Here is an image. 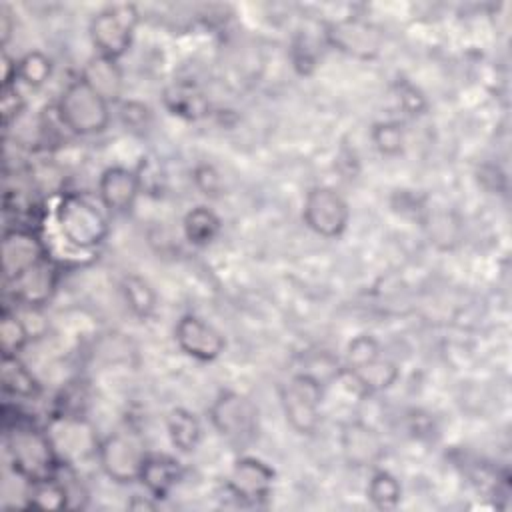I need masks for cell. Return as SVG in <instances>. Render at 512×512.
Listing matches in <instances>:
<instances>
[{"instance_id": "cell-1", "label": "cell", "mask_w": 512, "mask_h": 512, "mask_svg": "<svg viewBox=\"0 0 512 512\" xmlns=\"http://www.w3.org/2000/svg\"><path fill=\"white\" fill-rule=\"evenodd\" d=\"M6 452L12 470L26 482L52 478L62 466L46 428L32 422L16 420L6 426Z\"/></svg>"}, {"instance_id": "cell-2", "label": "cell", "mask_w": 512, "mask_h": 512, "mask_svg": "<svg viewBox=\"0 0 512 512\" xmlns=\"http://www.w3.org/2000/svg\"><path fill=\"white\" fill-rule=\"evenodd\" d=\"M54 220L60 236L78 250L98 248L110 232L106 208L82 192L62 194L54 208Z\"/></svg>"}, {"instance_id": "cell-3", "label": "cell", "mask_w": 512, "mask_h": 512, "mask_svg": "<svg viewBox=\"0 0 512 512\" xmlns=\"http://www.w3.org/2000/svg\"><path fill=\"white\" fill-rule=\"evenodd\" d=\"M56 116L72 134H100L110 124V102L82 78L72 80L56 102Z\"/></svg>"}, {"instance_id": "cell-4", "label": "cell", "mask_w": 512, "mask_h": 512, "mask_svg": "<svg viewBox=\"0 0 512 512\" xmlns=\"http://www.w3.org/2000/svg\"><path fill=\"white\" fill-rule=\"evenodd\" d=\"M138 20V8L128 2L108 4L98 10L88 26V34L92 46L96 48V54L112 60L122 58L132 46Z\"/></svg>"}, {"instance_id": "cell-5", "label": "cell", "mask_w": 512, "mask_h": 512, "mask_svg": "<svg viewBox=\"0 0 512 512\" xmlns=\"http://www.w3.org/2000/svg\"><path fill=\"white\" fill-rule=\"evenodd\" d=\"M324 382L310 372H296L280 388V404L290 428L298 434H312L320 424Z\"/></svg>"}, {"instance_id": "cell-6", "label": "cell", "mask_w": 512, "mask_h": 512, "mask_svg": "<svg viewBox=\"0 0 512 512\" xmlns=\"http://www.w3.org/2000/svg\"><path fill=\"white\" fill-rule=\"evenodd\" d=\"M146 444L142 436L134 430H116L100 440L98 444V464L100 470L116 484L136 482L140 470L148 458Z\"/></svg>"}, {"instance_id": "cell-7", "label": "cell", "mask_w": 512, "mask_h": 512, "mask_svg": "<svg viewBox=\"0 0 512 512\" xmlns=\"http://www.w3.org/2000/svg\"><path fill=\"white\" fill-rule=\"evenodd\" d=\"M324 42L356 60H374L384 48L380 26L362 16H342L324 24Z\"/></svg>"}, {"instance_id": "cell-8", "label": "cell", "mask_w": 512, "mask_h": 512, "mask_svg": "<svg viewBox=\"0 0 512 512\" xmlns=\"http://www.w3.org/2000/svg\"><path fill=\"white\" fill-rule=\"evenodd\" d=\"M214 430L232 444H246L258 432V408L250 398L234 390H222L208 408Z\"/></svg>"}, {"instance_id": "cell-9", "label": "cell", "mask_w": 512, "mask_h": 512, "mask_svg": "<svg viewBox=\"0 0 512 512\" xmlns=\"http://www.w3.org/2000/svg\"><path fill=\"white\" fill-rule=\"evenodd\" d=\"M46 432L62 466H74L98 452L100 440L78 412L56 414L46 426Z\"/></svg>"}, {"instance_id": "cell-10", "label": "cell", "mask_w": 512, "mask_h": 512, "mask_svg": "<svg viewBox=\"0 0 512 512\" xmlns=\"http://www.w3.org/2000/svg\"><path fill=\"white\" fill-rule=\"evenodd\" d=\"M304 224L322 238H338L350 222V206L340 192L330 186H314L302 204Z\"/></svg>"}, {"instance_id": "cell-11", "label": "cell", "mask_w": 512, "mask_h": 512, "mask_svg": "<svg viewBox=\"0 0 512 512\" xmlns=\"http://www.w3.org/2000/svg\"><path fill=\"white\" fill-rule=\"evenodd\" d=\"M174 340L186 356L200 362L216 360L226 348L224 334L196 314L180 316L174 326Z\"/></svg>"}, {"instance_id": "cell-12", "label": "cell", "mask_w": 512, "mask_h": 512, "mask_svg": "<svg viewBox=\"0 0 512 512\" xmlns=\"http://www.w3.org/2000/svg\"><path fill=\"white\" fill-rule=\"evenodd\" d=\"M274 478V470L264 460L256 456H240L226 478V490L238 502L258 504L270 496Z\"/></svg>"}, {"instance_id": "cell-13", "label": "cell", "mask_w": 512, "mask_h": 512, "mask_svg": "<svg viewBox=\"0 0 512 512\" xmlns=\"http://www.w3.org/2000/svg\"><path fill=\"white\" fill-rule=\"evenodd\" d=\"M48 258V250L32 228H10L2 236V270L6 282L18 278L24 270Z\"/></svg>"}, {"instance_id": "cell-14", "label": "cell", "mask_w": 512, "mask_h": 512, "mask_svg": "<svg viewBox=\"0 0 512 512\" xmlns=\"http://www.w3.org/2000/svg\"><path fill=\"white\" fill-rule=\"evenodd\" d=\"M12 294L24 308H42L50 302L58 284V268L50 258L24 270L12 282Z\"/></svg>"}, {"instance_id": "cell-15", "label": "cell", "mask_w": 512, "mask_h": 512, "mask_svg": "<svg viewBox=\"0 0 512 512\" xmlns=\"http://www.w3.org/2000/svg\"><path fill=\"white\" fill-rule=\"evenodd\" d=\"M340 450L350 466L368 468L384 458V440L372 426L354 420L340 432Z\"/></svg>"}, {"instance_id": "cell-16", "label": "cell", "mask_w": 512, "mask_h": 512, "mask_svg": "<svg viewBox=\"0 0 512 512\" xmlns=\"http://www.w3.org/2000/svg\"><path fill=\"white\" fill-rule=\"evenodd\" d=\"M140 194V182L134 170L108 166L98 178V198L106 212L126 214L134 208Z\"/></svg>"}, {"instance_id": "cell-17", "label": "cell", "mask_w": 512, "mask_h": 512, "mask_svg": "<svg viewBox=\"0 0 512 512\" xmlns=\"http://www.w3.org/2000/svg\"><path fill=\"white\" fill-rule=\"evenodd\" d=\"M162 102L172 116L182 120H202L210 112V100L202 88L190 80H174L162 92Z\"/></svg>"}, {"instance_id": "cell-18", "label": "cell", "mask_w": 512, "mask_h": 512, "mask_svg": "<svg viewBox=\"0 0 512 512\" xmlns=\"http://www.w3.org/2000/svg\"><path fill=\"white\" fill-rule=\"evenodd\" d=\"M182 474L184 470L178 458L168 454H148L138 482L154 500H160L176 488V484L182 480Z\"/></svg>"}, {"instance_id": "cell-19", "label": "cell", "mask_w": 512, "mask_h": 512, "mask_svg": "<svg viewBox=\"0 0 512 512\" xmlns=\"http://www.w3.org/2000/svg\"><path fill=\"white\" fill-rule=\"evenodd\" d=\"M80 78L88 82L108 102H118L124 88V76L118 60L94 54L86 60Z\"/></svg>"}, {"instance_id": "cell-20", "label": "cell", "mask_w": 512, "mask_h": 512, "mask_svg": "<svg viewBox=\"0 0 512 512\" xmlns=\"http://www.w3.org/2000/svg\"><path fill=\"white\" fill-rule=\"evenodd\" d=\"M166 430L172 446L184 454H190L200 446L204 432L198 416L186 408H174L168 414Z\"/></svg>"}, {"instance_id": "cell-21", "label": "cell", "mask_w": 512, "mask_h": 512, "mask_svg": "<svg viewBox=\"0 0 512 512\" xmlns=\"http://www.w3.org/2000/svg\"><path fill=\"white\" fill-rule=\"evenodd\" d=\"M220 230H222L220 216L212 208L202 204L190 208L182 218L184 238L198 248L212 244L220 234Z\"/></svg>"}, {"instance_id": "cell-22", "label": "cell", "mask_w": 512, "mask_h": 512, "mask_svg": "<svg viewBox=\"0 0 512 512\" xmlns=\"http://www.w3.org/2000/svg\"><path fill=\"white\" fill-rule=\"evenodd\" d=\"M346 374L364 392H382V390H388L398 380L400 370L392 360L378 356L358 368L346 370Z\"/></svg>"}, {"instance_id": "cell-23", "label": "cell", "mask_w": 512, "mask_h": 512, "mask_svg": "<svg viewBox=\"0 0 512 512\" xmlns=\"http://www.w3.org/2000/svg\"><path fill=\"white\" fill-rule=\"evenodd\" d=\"M2 388L18 398H36L42 392L40 382L18 354H2Z\"/></svg>"}, {"instance_id": "cell-24", "label": "cell", "mask_w": 512, "mask_h": 512, "mask_svg": "<svg viewBox=\"0 0 512 512\" xmlns=\"http://www.w3.org/2000/svg\"><path fill=\"white\" fill-rule=\"evenodd\" d=\"M26 502L28 508H40V510H62L70 506V492L64 482H60L56 476L28 482L26 490Z\"/></svg>"}, {"instance_id": "cell-25", "label": "cell", "mask_w": 512, "mask_h": 512, "mask_svg": "<svg viewBox=\"0 0 512 512\" xmlns=\"http://www.w3.org/2000/svg\"><path fill=\"white\" fill-rule=\"evenodd\" d=\"M124 302L128 306V310L140 318L146 320L154 314L156 304H158V296L154 292V288L150 286V282L138 274H128L124 276L122 284H120Z\"/></svg>"}, {"instance_id": "cell-26", "label": "cell", "mask_w": 512, "mask_h": 512, "mask_svg": "<svg viewBox=\"0 0 512 512\" xmlns=\"http://www.w3.org/2000/svg\"><path fill=\"white\" fill-rule=\"evenodd\" d=\"M366 496L378 510H392L402 500V486L388 470H376L368 480Z\"/></svg>"}, {"instance_id": "cell-27", "label": "cell", "mask_w": 512, "mask_h": 512, "mask_svg": "<svg viewBox=\"0 0 512 512\" xmlns=\"http://www.w3.org/2000/svg\"><path fill=\"white\" fill-rule=\"evenodd\" d=\"M52 70H54L52 58L40 50H32V52H26L22 58H18L16 82H22L30 88H40L50 80Z\"/></svg>"}, {"instance_id": "cell-28", "label": "cell", "mask_w": 512, "mask_h": 512, "mask_svg": "<svg viewBox=\"0 0 512 512\" xmlns=\"http://www.w3.org/2000/svg\"><path fill=\"white\" fill-rule=\"evenodd\" d=\"M30 330L24 318L16 312L2 310L0 316V346L2 354H18L30 340Z\"/></svg>"}, {"instance_id": "cell-29", "label": "cell", "mask_w": 512, "mask_h": 512, "mask_svg": "<svg viewBox=\"0 0 512 512\" xmlns=\"http://www.w3.org/2000/svg\"><path fill=\"white\" fill-rule=\"evenodd\" d=\"M370 140L382 156H398L404 150L406 132L398 120H382L372 126Z\"/></svg>"}, {"instance_id": "cell-30", "label": "cell", "mask_w": 512, "mask_h": 512, "mask_svg": "<svg viewBox=\"0 0 512 512\" xmlns=\"http://www.w3.org/2000/svg\"><path fill=\"white\" fill-rule=\"evenodd\" d=\"M378 356H382L378 340L372 334H358L346 346L344 372L352 370V368H358V366H362V364H366V362H370Z\"/></svg>"}, {"instance_id": "cell-31", "label": "cell", "mask_w": 512, "mask_h": 512, "mask_svg": "<svg viewBox=\"0 0 512 512\" xmlns=\"http://www.w3.org/2000/svg\"><path fill=\"white\" fill-rule=\"evenodd\" d=\"M134 172L140 182V192L150 196H162L166 186V174L162 170V164L156 158H150V156L142 158Z\"/></svg>"}, {"instance_id": "cell-32", "label": "cell", "mask_w": 512, "mask_h": 512, "mask_svg": "<svg viewBox=\"0 0 512 512\" xmlns=\"http://www.w3.org/2000/svg\"><path fill=\"white\" fill-rule=\"evenodd\" d=\"M26 108V100L20 94L18 86H2V94H0V116H2V126L8 128Z\"/></svg>"}, {"instance_id": "cell-33", "label": "cell", "mask_w": 512, "mask_h": 512, "mask_svg": "<svg viewBox=\"0 0 512 512\" xmlns=\"http://www.w3.org/2000/svg\"><path fill=\"white\" fill-rule=\"evenodd\" d=\"M192 180L196 184V188L210 198H216L222 190V176L220 172L212 166V164H198L192 170Z\"/></svg>"}, {"instance_id": "cell-34", "label": "cell", "mask_w": 512, "mask_h": 512, "mask_svg": "<svg viewBox=\"0 0 512 512\" xmlns=\"http://www.w3.org/2000/svg\"><path fill=\"white\" fill-rule=\"evenodd\" d=\"M120 114H122L124 124L130 126L132 130H136V128H146L148 122H150V110H148V106H144L142 102H136V100L124 102Z\"/></svg>"}, {"instance_id": "cell-35", "label": "cell", "mask_w": 512, "mask_h": 512, "mask_svg": "<svg viewBox=\"0 0 512 512\" xmlns=\"http://www.w3.org/2000/svg\"><path fill=\"white\" fill-rule=\"evenodd\" d=\"M398 100H400V106H402L408 114H412V116L422 114V112L426 110V100H424L422 92H420L416 86L408 84V82L400 86Z\"/></svg>"}, {"instance_id": "cell-36", "label": "cell", "mask_w": 512, "mask_h": 512, "mask_svg": "<svg viewBox=\"0 0 512 512\" xmlns=\"http://www.w3.org/2000/svg\"><path fill=\"white\" fill-rule=\"evenodd\" d=\"M2 86H12L16 84V74H18V60L2 52Z\"/></svg>"}, {"instance_id": "cell-37", "label": "cell", "mask_w": 512, "mask_h": 512, "mask_svg": "<svg viewBox=\"0 0 512 512\" xmlns=\"http://www.w3.org/2000/svg\"><path fill=\"white\" fill-rule=\"evenodd\" d=\"M128 508L132 510H152L156 508V502H152V496L148 494V498L142 500V496H134L130 502H128Z\"/></svg>"}, {"instance_id": "cell-38", "label": "cell", "mask_w": 512, "mask_h": 512, "mask_svg": "<svg viewBox=\"0 0 512 512\" xmlns=\"http://www.w3.org/2000/svg\"><path fill=\"white\" fill-rule=\"evenodd\" d=\"M0 22H2V44L6 46L8 40H10V32H12V18H10V14H8L6 8H2Z\"/></svg>"}, {"instance_id": "cell-39", "label": "cell", "mask_w": 512, "mask_h": 512, "mask_svg": "<svg viewBox=\"0 0 512 512\" xmlns=\"http://www.w3.org/2000/svg\"><path fill=\"white\" fill-rule=\"evenodd\" d=\"M444 222H446V216H444V218L440 216V220H438L436 224H432V228H434V230H444V228H446V226H444ZM454 228H456V224L448 226V234H444V240H448V238L452 240V238H454Z\"/></svg>"}]
</instances>
